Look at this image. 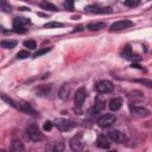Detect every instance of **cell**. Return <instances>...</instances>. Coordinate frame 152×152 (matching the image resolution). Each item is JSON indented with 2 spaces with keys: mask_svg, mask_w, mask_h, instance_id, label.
<instances>
[{
  "mask_svg": "<svg viewBox=\"0 0 152 152\" xmlns=\"http://www.w3.org/2000/svg\"><path fill=\"white\" fill-rule=\"evenodd\" d=\"M87 97V89L84 87H81L76 90V94H75V97H74V102H75V107H74V110L75 113L77 114H82V106H83V102Z\"/></svg>",
  "mask_w": 152,
  "mask_h": 152,
  "instance_id": "cell-1",
  "label": "cell"
},
{
  "mask_svg": "<svg viewBox=\"0 0 152 152\" xmlns=\"http://www.w3.org/2000/svg\"><path fill=\"white\" fill-rule=\"evenodd\" d=\"M95 89L100 94H108V93H112L114 90V86L108 80H101V81L95 83Z\"/></svg>",
  "mask_w": 152,
  "mask_h": 152,
  "instance_id": "cell-2",
  "label": "cell"
},
{
  "mask_svg": "<svg viewBox=\"0 0 152 152\" xmlns=\"http://www.w3.org/2000/svg\"><path fill=\"white\" fill-rule=\"evenodd\" d=\"M55 125H56V127H57L61 132L71 131V129L76 126V124H75L72 120H69V119H56Z\"/></svg>",
  "mask_w": 152,
  "mask_h": 152,
  "instance_id": "cell-3",
  "label": "cell"
},
{
  "mask_svg": "<svg viewBox=\"0 0 152 152\" xmlns=\"http://www.w3.org/2000/svg\"><path fill=\"white\" fill-rule=\"evenodd\" d=\"M134 24L133 21L128 20V19H124V20H119V21H115L110 25L109 27V31L110 32H115V31H121V30H125V28H129L132 27Z\"/></svg>",
  "mask_w": 152,
  "mask_h": 152,
  "instance_id": "cell-4",
  "label": "cell"
},
{
  "mask_svg": "<svg viewBox=\"0 0 152 152\" xmlns=\"http://www.w3.org/2000/svg\"><path fill=\"white\" fill-rule=\"evenodd\" d=\"M26 133L32 141H39L43 139V134H42V132L37 125H30L26 128Z\"/></svg>",
  "mask_w": 152,
  "mask_h": 152,
  "instance_id": "cell-5",
  "label": "cell"
},
{
  "mask_svg": "<svg viewBox=\"0 0 152 152\" xmlns=\"http://www.w3.org/2000/svg\"><path fill=\"white\" fill-rule=\"evenodd\" d=\"M115 120H116L115 115H113V114H104V115L100 116L96 122H97V125L101 128H107V127L112 126L115 122Z\"/></svg>",
  "mask_w": 152,
  "mask_h": 152,
  "instance_id": "cell-6",
  "label": "cell"
},
{
  "mask_svg": "<svg viewBox=\"0 0 152 152\" xmlns=\"http://www.w3.org/2000/svg\"><path fill=\"white\" fill-rule=\"evenodd\" d=\"M70 147H71V150L75 151V152H80V151H82V150L84 148V142H83V140H82V133L76 134V135L71 139V141H70Z\"/></svg>",
  "mask_w": 152,
  "mask_h": 152,
  "instance_id": "cell-7",
  "label": "cell"
},
{
  "mask_svg": "<svg viewBox=\"0 0 152 152\" xmlns=\"http://www.w3.org/2000/svg\"><path fill=\"white\" fill-rule=\"evenodd\" d=\"M86 12L89 13H96V14H107V13H112V8L110 7H101L97 5H88L86 6Z\"/></svg>",
  "mask_w": 152,
  "mask_h": 152,
  "instance_id": "cell-8",
  "label": "cell"
},
{
  "mask_svg": "<svg viewBox=\"0 0 152 152\" xmlns=\"http://www.w3.org/2000/svg\"><path fill=\"white\" fill-rule=\"evenodd\" d=\"M129 108V112L134 115H138V116H148L150 115V110L145 107H140V106H135V104H129L128 106Z\"/></svg>",
  "mask_w": 152,
  "mask_h": 152,
  "instance_id": "cell-9",
  "label": "cell"
},
{
  "mask_svg": "<svg viewBox=\"0 0 152 152\" xmlns=\"http://www.w3.org/2000/svg\"><path fill=\"white\" fill-rule=\"evenodd\" d=\"M108 138L112 140V141H114V142H124L125 140H126V137H125V134L122 133V132H120V131H118V129H112V131H109L108 132Z\"/></svg>",
  "mask_w": 152,
  "mask_h": 152,
  "instance_id": "cell-10",
  "label": "cell"
},
{
  "mask_svg": "<svg viewBox=\"0 0 152 152\" xmlns=\"http://www.w3.org/2000/svg\"><path fill=\"white\" fill-rule=\"evenodd\" d=\"M96 146L104 150V148H109L110 142H109V140H108L107 137H104V135H99L97 139H96Z\"/></svg>",
  "mask_w": 152,
  "mask_h": 152,
  "instance_id": "cell-11",
  "label": "cell"
},
{
  "mask_svg": "<svg viewBox=\"0 0 152 152\" xmlns=\"http://www.w3.org/2000/svg\"><path fill=\"white\" fill-rule=\"evenodd\" d=\"M69 94H70V86L69 84H63L59 90H58V96L61 100H66L69 97Z\"/></svg>",
  "mask_w": 152,
  "mask_h": 152,
  "instance_id": "cell-12",
  "label": "cell"
},
{
  "mask_svg": "<svg viewBox=\"0 0 152 152\" xmlns=\"http://www.w3.org/2000/svg\"><path fill=\"white\" fill-rule=\"evenodd\" d=\"M11 152H25V147L19 139H14L11 144Z\"/></svg>",
  "mask_w": 152,
  "mask_h": 152,
  "instance_id": "cell-13",
  "label": "cell"
},
{
  "mask_svg": "<svg viewBox=\"0 0 152 152\" xmlns=\"http://www.w3.org/2000/svg\"><path fill=\"white\" fill-rule=\"evenodd\" d=\"M128 99L131 100V102L133 101V103H135V102H141V101L144 100V95H142V93H141V91L134 90V91L129 93Z\"/></svg>",
  "mask_w": 152,
  "mask_h": 152,
  "instance_id": "cell-14",
  "label": "cell"
},
{
  "mask_svg": "<svg viewBox=\"0 0 152 152\" xmlns=\"http://www.w3.org/2000/svg\"><path fill=\"white\" fill-rule=\"evenodd\" d=\"M18 109H20V110H23L25 113H28V114H34L36 113L34 109L31 107V104L27 103V102H24V101L18 102Z\"/></svg>",
  "mask_w": 152,
  "mask_h": 152,
  "instance_id": "cell-15",
  "label": "cell"
},
{
  "mask_svg": "<svg viewBox=\"0 0 152 152\" xmlns=\"http://www.w3.org/2000/svg\"><path fill=\"white\" fill-rule=\"evenodd\" d=\"M121 104H122V99L121 97H114L113 100H110L109 102V109L110 110H119L121 108Z\"/></svg>",
  "mask_w": 152,
  "mask_h": 152,
  "instance_id": "cell-16",
  "label": "cell"
},
{
  "mask_svg": "<svg viewBox=\"0 0 152 152\" xmlns=\"http://www.w3.org/2000/svg\"><path fill=\"white\" fill-rule=\"evenodd\" d=\"M104 27H106V23H103V21L90 23V24L87 26V28L90 30V31H100V30H102V28H104Z\"/></svg>",
  "mask_w": 152,
  "mask_h": 152,
  "instance_id": "cell-17",
  "label": "cell"
},
{
  "mask_svg": "<svg viewBox=\"0 0 152 152\" xmlns=\"http://www.w3.org/2000/svg\"><path fill=\"white\" fill-rule=\"evenodd\" d=\"M49 150H50L51 152H63V150H64V144H63L62 141H55V142H52V144L50 145Z\"/></svg>",
  "mask_w": 152,
  "mask_h": 152,
  "instance_id": "cell-18",
  "label": "cell"
},
{
  "mask_svg": "<svg viewBox=\"0 0 152 152\" xmlns=\"http://www.w3.org/2000/svg\"><path fill=\"white\" fill-rule=\"evenodd\" d=\"M104 104H106L104 100H102L101 97H96L95 99V106H94L93 109L95 110V113H99V112H101L104 108Z\"/></svg>",
  "mask_w": 152,
  "mask_h": 152,
  "instance_id": "cell-19",
  "label": "cell"
},
{
  "mask_svg": "<svg viewBox=\"0 0 152 152\" xmlns=\"http://www.w3.org/2000/svg\"><path fill=\"white\" fill-rule=\"evenodd\" d=\"M31 24V20L27 18H14L13 20V25H19V26H26Z\"/></svg>",
  "mask_w": 152,
  "mask_h": 152,
  "instance_id": "cell-20",
  "label": "cell"
},
{
  "mask_svg": "<svg viewBox=\"0 0 152 152\" xmlns=\"http://www.w3.org/2000/svg\"><path fill=\"white\" fill-rule=\"evenodd\" d=\"M40 7H42L43 10H49V11H52V12L58 11L57 7H56L55 5H52L51 2H49V1H42V2H40Z\"/></svg>",
  "mask_w": 152,
  "mask_h": 152,
  "instance_id": "cell-21",
  "label": "cell"
},
{
  "mask_svg": "<svg viewBox=\"0 0 152 152\" xmlns=\"http://www.w3.org/2000/svg\"><path fill=\"white\" fill-rule=\"evenodd\" d=\"M15 45H17V42L15 40L5 39V40L1 42V48H4V49H13Z\"/></svg>",
  "mask_w": 152,
  "mask_h": 152,
  "instance_id": "cell-22",
  "label": "cell"
},
{
  "mask_svg": "<svg viewBox=\"0 0 152 152\" xmlns=\"http://www.w3.org/2000/svg\"><path fill=\"white\" fill-rule=\"evenodd\" d=\"M131 55H132V49H131V45L127 44V45L124 48V50L121 51V57H122V58H126V59H129Z\"/></svg>",
  "mask_w": 152,
  "mask_h": 152,
  "instance_id": "cell-23",
  "label": "cell"
},
{
  "mask_svg": "<svg viewBox=\"0 0 152 152\" xmlns=\"http://www.w3.org/2000/svg\"><path fill=\"white\" fill-rule=\"evenodd\" d=\"M135 82L142 84V86H146L148 88L152 89V80H148V78H139V80H135Z\"/></svg>",
  "mask_w": 152,
  "mask_h": 152,
  "instance_id": "cell-24",
  "label": "cell"
},
{
  "mask_svg": "<svg viewBox=\"0 0 152 152\" xmlns=\"http://www.w3.org/2000/svg\"><path fill=\"white\" fill-rule=\"evenodd\" d=\"M50 50H51V48H43V49H40V50L36 51V52L33 53V57H34V58H37V57H40V56H43V55L48 53Z\"/></svg>",
  "mask_w": 152,
  "mask_h": 152,
  "instance_id": "cell-25",
  "label": "cell"
},
{
  "mask_svg": "<svg viewBox=\"0 0 152 152\" xmlns=\"http://www.w3.org/2000/svg\"><path fill=\"white\" fill-rule=\"evenodd\" d=\"M1 99H2L4 101H6V102H7L10 106H12V107H14V108H17V109H18V103H17V102H14L13 100L8 99V97H7L5 94H1Z\"/></svg>",
  "mask_w": 152,
  "mask_h": 152,
  "instance_id": "cell-26",
  "label": "cell"
},
{
  "mask_svg": "<svg viewBox=\"0 0 152 152\" xmlns=\"http://www.w3.org/2000/svg\"><path fill=\"white\" fill-rule=\"evenodd\" d=\"M24 46L27 48V49H30V50H34L37 48V44H36L34 40H25L24 42Z\"/></svg>",
  "mask_w": 152,
  "mask_h": 152,
  "instance_id": "cell-27",
  "label": "cell"
},
{
  "mask_svg": "<svg viewBox=\"0 0 152 152\" xmlns=\"http://www.w3.org/2000/svg\"><path fill=\"white\" fill-rule=\"evenodd\" d=\"M27 57H30V51H27V50H21L17 53V58H19V59H25Z\"/></svg>",
  "mask_w": 152,
  "mask_h": 152,
  "instance_id": "cell-28",
  "label": "cell"
},
{
  "mask_svg": "<svg viewBox=\"0 0 152 152\" xmlns=\"http://www.w3.org/2000/svg\"><path fill=\"white\" fill-rule=\"evenodd\" d=\"M0 8H1L4 12H11V10H12L11 5H10L7 1H1V2H0Z\"/></svg>",
  "mask_w": 152,
  "mask_h": 152,
  "instance_id": "cell-29",
  "label": "cell"
},
{
  "mask_svg": "<svg viewBox=\"0 0 152 152\" xmlns=\"http://www.w3.org/2000/svg\"><path fill=\"white\" fill-rule=\"evenodd\" d=\"M63 24L62 23H58V21H50V23H46L44 25V27L46 28H51V27H62Z\"/></svg>",
  "mask_w": 152,
  "mask_h": 152,
  "instance_id": "cell-30",
  "label": "cell"
},
{
  "mask_svg": "<svg viewBox=\"0 0 152 152\" xmlns=\"http://www.w3.org/2000/svg\"><path fill=\"white\" fill-rule=\"evenodd\" d=\"M139 4H140L139 0H126V1H124V5L129 6V7H135V6H138Z\"/></svg>",
  "mask_w": 152,
  "mask_h": 152,
  "instance_id": "cell-31",
  "label": "cell"
},
{
  "mask_svg": "<svg viewBox=\"0 0 152 152\" xmlns=\"http://www.w3.org/2000/svg\"><path fill=\"white\" fill-rule=\"evenodd\" d=\"M13 31L17 33H25L27 30L25 26H19V25H13Z\"/></svg>",
  "mask_w": 152,
  "mask_h": 152,
  "instance_id": "cell-32",
  "label": "cell"
},
{
  "mask_svg": "<svg viewBox=\"0 0 152 152\" xmlns=\"http://www.w3.org/2000/svg\"><path fill=\"white\" fill-rule=\"evenodd\" d=\"M52 126H53V124H52L51 121L48 120V121L44 122V125H43V129H44V131H51V129H52Z\"/></svg>",
  "mask_w": 152,
  "mask_h": 152,
  "instance_id": "cell-33",
  "label": "cell"
},
{
  "mask_svg": "<svg viewBox=\"0 0 152 152\" xmlns=\"http://www.w3.org/2000/svg\"><path fill=\"white\" fill-rule=\"evenodd\" d=\"M63 6L68 10V11H72L74 10V1H65L63 4Z\"/></svg>",
  "mask_w": 152,
  "mask_h": 152,
  "instance_id": "cell-34",
  "label": "cell"
},
{
  "mask_svg": "<svg viewBox=\"0 0 152 152\" xmlns=\"http://www.w3.org/2000/svg\"><path fill=\"white\" fill-rule=\"evenodd\" d=\"M129 59H132V61H139V59H140V57H139L138 55H131Z\"/></svg>",
  "mask_w": 152,
  "mask_h": 152,
  "instance_id": "cell-35",
  "label": "cell"
},
{
  "mask_svg": "<svg viewBox=\"0 0 152 152\" xmlns=\"http://www.w3.org/2000/svg\"><path fill=\"white\" fill-rule=\"evenodd\" d=\"M132 68H135V69H141V70H142V68H141L139 64H137V63H133V64H132Z\"/></svg>",
  "mask_w": 152,
  "mask_h": 152,
  "instance_id": "cell-36",
  "label": "cell"
},
{
  "mask_svg": "<svg viewBox=\"0 0 152 152\" xmlns=\"http://www.w3.org/2000/svg\"><path fill=\"white\" fill-rule=\"evenodd\" d=\"M82 30H83V27H82V26H77V27L74 30V32H75V31H82Z\"/></svg>",
  "mask_w": 152,
  "mask_h": 152,
  "instance_id": "cell-37",
  "label": "cell"
},
{
  "mask_svg": "<svg viewBox=\"0 0 152 152\" xmlns=\"http://www.w3.org/2000/svg\"><path fill=\"white\" fill-rule=\"evenodd\" d=\"M108 152H116V151H108Z\"/></svg>",
  "mask_w": 152,
  "mask_h": 152,
  "instance_id": "cell-38",
  "label": "cell"
},
{
  "mask_svg": "<svg viewBox=\"0 0 152 152\" xmlns=\"http://www.w3.org/2000/svg\"><path fill=\"white\" fill-rule=\"evenodd\" d=\"M1 152H6V151H1Z\"/></svg>",
  "mask_w": 152,
  "mask_h": 152,
  "instance_id": "cell-39",
  "label": "cell"
}]
</instances>
